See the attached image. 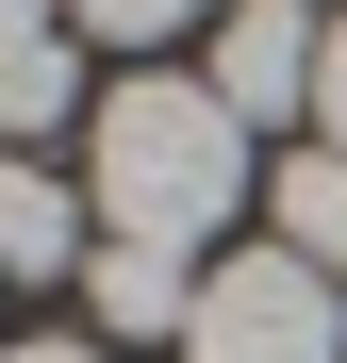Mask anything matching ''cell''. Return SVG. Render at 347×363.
I'll return each instance as SVG.
<instances>
[{
    "label": "cell",
    "instance_id": "5b68a950",
    "mask_svg": "<svg viewBox=\"0 0 347 363\" xmlns=\"http://www.w3.org/2000/svg\"><path fill=\"white\" fill-rule=\"evenodd\" d=\"M83 215L99 199H83L67 165H0V281H67L83 264Z\"/></svg>",
    "mask_w": 347,
    "mask_h": 363
},
{
    "label": "cell",
    "instance_id": "52a82bcc",
    "mask_svg": "<svg viewBox=\"0 0 347 363\" xmlns=\"http://www.w3.org/2000/svg\"><path fill=\"white\" fill-rule=\"evenodd\" d=\"M67 99H83V67H67V33H33L17 67H0V133H67Z\"/></svg>",
    "mask_w": 347,
    "mask_h": 363
},
{
    "label": "cell",
    "instance_id": "ba28073f",
    "mask_svg": "<svg viewBox=\"0 0 347 363\" xmlns=\"http://www.w3.org/2000/svg\"><path fill=\"white\" fill-rule=\"evenodd\" d=\"M83 33H116V50H149V33H199V0H67Z\"/></svg>",
    "mask_w": 347,
    "mask_h": 363
},
{
    "label": "cell",
    "instance_id": "30bf717a",
    "mask_svg": "<svg viewBox=\"0 0 347 363\" xmlns=\"http://www.w3.org/2000/svg\"><path fill=\"white\" fill-rule=\"evenodd\" d=\"M33 33H50V0H0V67H17V50H33Z\"/></svg>",
    "mask_w": 347,
    "mask_h": 363
},
{
    "label": "cell",
    "instance_id": "7a4b0ae2",
    "mask_svg": "<svg viewBox=\"0 0 347 363\" xmlns=\"http://www.w3.org/2000/svg\"><path fill=\"white\" fill-rule=\"evenodd\" d=\"M182 347H199V363H331V347H347V297H331V264H298V248H248V264L199 281Z\"/></svg>",
    "mask_w": 347,
    "mask_h": 363
},
{
    "label": "cell",
    "instance_id": "8fae6325",
    "mask_svg": "<svg viewBox=\"0 0 347 363\" xmlns=\"http://www.w3.org/2000/svg\"><path fill=\"white\" fill-rule=\"evenodd\" d=\"M0 363H99V347H0Z\"/></svg>",
    "mask_w": 347,
    "mask_h": 363
},
{
    "label": "cell",
    "instance_id": "6da1fadb",
    "mask_svg": "<svg viewBox=\"0 0 347 363\" xmlns=\"http://www.w3.org/2000/svg\"><path fill=\"white\" fill-rule=\"evenodd\" d=\"M83 199H99V231L116 248H182L199 264V231L248 199V116H231L215 83H116L99 116H83Z\"/></svg>",
    "mask_w": 347,
    "mask_h": 363
},
{
    "label": "cell",
    "instance_id": "3957f363",
    "mask_svg": "<svg viewBox=\"0 0 347 363\" xmlns=\"http://www.w3.org/2000/svg\"><path fill=\"white\" fill-rule=\"evenodd\" d=\"M314 17H298V0H231V17H215V99L231 116H248V133H265V116H314Z\"/></svg>",
    "mask_w": 347,
    "mask_h": 363
},
{
    "label": "cell",
    "instance_id": "277c9868",
    "mask_svg": "<svg viewBox=\"0 0 347 363\" xmlns=\"http://www.w3.org/2000/svg\"><path fill=\"white\" fill-rule=\"evenodd\" d=\"M83 314H99V347H149V330L199 314V264H182V248H116V231H99V248H83Z\"/></svg>",
    "mask_w": 347,
    "mask_h": 363
},
{
    "label": "cell",
    "instance_id": "9c48e42d",
    "mask_svg": "<svg viewBox=\"0 0 347 363\" xmlns=\"http://www.w3.org/2000/svg\"><path fill=\"white\" fill-rule=\"evenodd\" d=\"M314 149H347V17H331V50H314Z\"/></svg>",
    "mask_w": 347,
    "mask_h": 363
},
{
    "label": "cell",
    "instance_id": "8992f818",
    "mask_svg": "<svg viewBox=\"0 0 347 363\" xmlns=\"http://www.w3.org/2000/svg\"><path fill=\"white\" fill-rule=\"evenodd\" d=\"M281 248L347 281V149H298V165H281Z\"/></svg>",
    "mask_w": 347,
    "mask_h": 363
}]
</instances>
